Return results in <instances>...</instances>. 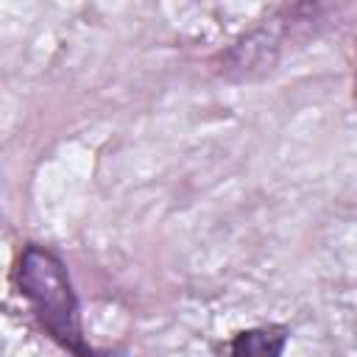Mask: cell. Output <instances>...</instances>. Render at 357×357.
<instances>
[{"label":"cell","mask_w":357,"mask_h":357,"mask_svg":"<svg viewBox=\"0 0 357 357\" xmlns=\"http://www.w3.org/2000/svg\"><path fill=\"white\" fill-rule=\"evenodd\" d=\"M287 337H290V329L279 324L251 326L231 337L229 351L231 357H282Z\"/></svg>","instance_id":"cell-2"},{"label":"cell","mask_w":357,"mask_h":357,"mask_svg":"<svg viewBox=\"0 0 357 357\" xmlns=\"http://www.w3.org/2000/svg\"><path fill=\"white\" fill-rule=\"evenodd\" d=\"M14 284L59 346H64L73 357H100L86 343L81 326V304L73 290L67 265L56 251L39 243H28L17 257Z\"/></svg>","instance_id":"cell-1"}]
</instances>
